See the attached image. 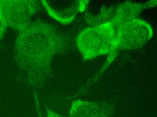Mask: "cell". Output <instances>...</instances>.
Returning a JSON list of instances; mask_svg holds the SVG:
<instances>
[{
	"instance_id": "1",
	"label": "cell",
	"mask_w": 157,
	"mask_h": 117,
	"mask_svg": "<svg viewBox=\"0 0 157 117\" xmlns=\"http://www.w3.org/2000/svg\"><path fill=\"white\" fill-rule=\"evenodd\" d=\"M65 45L52 26L37 21L20 31L16 44V57L19 67L33 86H41L50 74L53 57Z\"/></svg>"
},
{
	"instance_id": "2",
	"label": "cell",
	"mask_w": 157,
	"mask_h": 117,
	"mask_svg": "<svg viewBox=\"0 0 157 117\" xmlns=\"http://www.w3.org/2000/svg\"><path fill=\"white\" fill-rule=\"evenodd\" d=\"M76 44L85 60L109 55L105 67L116 57L119 50L116 29L110 22L84 29L77 37Z\"/></svg>"
},
{
	"instance_id": "3",
	"label": "cell",
	"mask_w": 157,
	"mask_h": 117,
	"mask_svg": "<svg viewBox=\"0 0 157 117\" xmlns=\"http://www.w3.org/2000/svg\"><path fill=\"white\" fill-rule=\"evenodd\" d=\"M118 48L132 50L144 46L153 36V29L148 23L140 19L125 23L116 29Z\"/></svg>"
},
{
	"instance_id": "4",
	"label": "cell",
	"mask_w": 157,
	"mask_h": 117,
	"mask_svg": "<svg viewBox=\"0 0 157 117\" xmlns=\"http://www.w3.org/2000/svg\"><path fill=\"white\" fill-rule=\"evenodd\" d=\"M7 26L21 31L30 23L38 3L35 1H0Z\"/></svg>"
},
{
	"instance_id": "5",
	"label": "cell",
	"mask_w": 157,
	"mask_h": 117,
	"mask_svg": "<svg viewBox=\"0 0 157 117\" xmlns=\"http://www.w3.org/2000/svg\"><path fill=\"white\" fill-rule=\"evenodd\" d=\"M89 1H42L49 16L64 25L70 24L79 12H83L88 6Z\"/></svg>"
},
{
	"instance_id": "6",
	"label": "cell",
	"mask_w": 157,
	"mask_h": 117,
	"mask_svg": "<svg viewBox=\"0 0 157 117\" xmlns=\"http://www.w3.org/2000/svg\"><path fill=\"white\" fill-rule=\"evenodd\" d=\"M156 5V0H154L144 4L127 1L117 6H111L109 22L113 24L116 29L125 23L136 19L144 9L155 7Z\"/></svg>"
},
{
	"instance_id": "7",
	"label": "cell",
	"mask_w": 157,
	"mask_h": 117,
	"mask_svg": "<svg viewBox=\"0 0 157 117\" xmlns=\"http://www.w3.org/2000/svg\"><path fill=\"white\" fill-rule=\"evenodd\" d=\"M109 115L105 105L77 100L72 104L69 117H109Z\"/></svg>"
},
{
	"instance_id": "8",
	"label": "cell",
	"mask_w": 157,
	"mask_h": 117,
	"mask_svg": "<svg viewBox=\"0 0 157 117\" xmlns=\"http://www.w3.org/2000/svg\"><path fill=\"white\" fill-rule=\"evenodd\" d=\"M7 24L0 4V41L5 32Z\"/></svg>"
},
{
	"instance_id": "9",
	"label": "cell",
	"mask_w": 157,
	"mask_h": 117,
	"mask_svg": "<svg viewBox=\"0 0 157 117\" xmlns=\"http://www.w3.org/2000/svg\"><path fill=\"white\" fill-rule=\"evenodd\" d=\"M47 117H64L60 115H58L56 113H54L53 111L51 110H47Z\"/></svg>"
}]
</instances>
